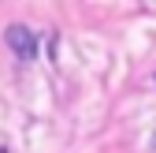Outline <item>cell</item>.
Masks as SVG:
<instances>
[{
	"mask_svg": "<svg viewBox=\"0 0 156 153\" xmlns=\"http://www.w3.org/2000/svg\"><path fill=\"white\" fill-rule=\"evenodd\" d=\"M4 41L11 45V52H15V56H23V60H30V56L37 52V45H34V34H30L26 26H19V23H15V26H8Z\"/></svg>",
	"mask_w": 156,
	"mask_h": 153,
	"instance_id": "obj_1",
	"label": "cell"
},
{
	"mask_svg": "<svg viewBox=\"0 0 156 153\" xmlns=\"http://www.w3.org/2000/svg\"><path fill=\"white\" fill-rule=\"evenodd\" d=\"M152 149H156V146H152Z\"/></svg>",
	"mask_w": 156,
	"mask_h": 153,
	"instance_id": "obj_2",
	"label": "cell"
}]
</instances>
